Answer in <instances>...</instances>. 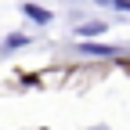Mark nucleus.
I'll list each match as a JSON object with an SVG mask.
<instances>
[{
    "mask_svg": "<svg viewBox=\"0 0 130 130\" xmlns=\"http://www.w3.org/2000/svg\"><path fill=\"white\" fill-rule=\"evenodd\" d=\"M79 51L90 54V58H116V54H123V47H108V43H83Z\"/></svg>",
    "mask_w": 130,
    "mask_h": 130,
    "instance_id": "f257e3e1",
    "label": "nucleus"
},
{
    "mask_svg": "<svg viewBox=\"0 0 130 130\" xmlns=\"http://www.w3.org/2000/svg\"><path fill=\"white\" fill-rule=\"evenodd\" d=\"M108 25L105 22H83V25H76V36H83V40H90V36H101Z\"/></svg>",
    "mask_w": 130,
    "mask_h": 130,
    "instance_id": "f03ea898",
    "label": "nucleus"
},
{
    "mask_svg": "<svg viewBox=\"0 0 130 130\" xmlns=\"http://www.w3.org/2000/svg\"><path fill=\"white\" fill-rule=\"evenodd\" d=\"M22 11L29 14L32 22H40V25H47V22H51V11H47V7H36V4H22Z\"/></svg>",
    "mask_w": 130,
    "mask_h": 130,
    "instance_id": "7ed1b4c3",
    "label": "nucleus"
},
{
    "mask_svg": "<svg viewBox=\"0 0 130 130\" xmlns=\"http://www.w3.org/2000/svg\"><path fill=\"white\" fill-rule=\"evenodd\" d=\"M25 43H29V36H7L0 47H4V51H18V47H25Z\"/></svg>",
    "mask_w": 130,
    "mask_h": 130,
    "instance_id": "20e7f679",
    "label": "nucleus"
}]
</instances>
